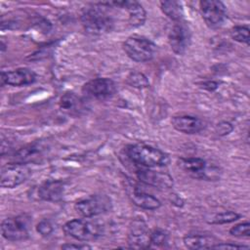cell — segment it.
<instances>
[{
  "mask_svg": "<svg viewBox=\"0 0 250 250\" xmlns=\"http://www.w3.org/2000/svg\"><path fill=\"white\" fill-rule=\"evenodd\" d=\"M105 2L86 8L81 15V23L84 30L92 35H103L110 32L114 27V19L108 11Z\"/></svg>",
  "mask_w": 250,
  "mask_h": 250,
  "instance_id": "1",
  "label": "cell"
},
{
  "mask_svg": "<svg viewBox=\"0 0 250 250\" xmlns=\"http://www.w3.org/2000/svg\"><path fill=\"white\" fill-rule=\"evenodd\" d=\"M127 157L136 165L146 168L166 166L170 162L169 155L161 149L145 145H130L125 148Z\"/></svg>",
  "mask_w": 250,
  "mask_h": 250,
  "instance_id": "2",
  "label": "cell"
},
{
  "mask_svg": "<svg viewBox=\"0 0 250 250\" xmlns=\"http://www.w3.org/2000/svg\"><path fill=\"white\" fill-rule=\"evenodd\" d=\"M62 229L66 235H69L76 240L91 241L102 235L104 228L102 225L96 222L82 219H73L66 222L63 225Z\"/></svg>",
  "mask_w": 250,
  "mask_h": 250,
  "instance_id": "3",
  "label": "cell"
},
{
  "mask_svg": "<svg viewBox=\"0 0 250 250\" xmlns=\"http://www.w3.org/2000/svg\"><path fill=\"white\" fill-rule=\"evenodd\" d=\"M157 46L145 37L130 36L123 43V50L133 61L145 62L151 61L156 55Z\"/></svg>",
  "mask_w": 250,
  "mask_h": 250,
  "instance_id": "4",
  "label": "cell"
},
{
  "mask_svg": "<svg viewBox=\"0 0 250 250\" xmlns=\"http://www.w3.org/2000/svg\"><path fill=\"white\" fill-rule=\"evenodd\" d=\"M31 218L27 214H21L3 220L1 232L4 238L10 241L24 240L29 236Z\"/></svg>",
  "mask_w": 250,
  "mask_h": 250,
  "instance_id": "5",
  "label": "cell"
},
{
  "mask_svg": "<svg viewBox=\"0 0 250 250\" xmlns=\"http://www.w3.org/2000/svg\"><path fill=\"white\" fill-rule=\"evenodd\" d=\"M112 208L111 199L105 194H93L78 200L75 205V211L84 218H91L97 215L104 214Z\"/></svg>",
  "mask_w": 250,
  "mask_h": 250,
  "instance_id": "6",
  "label": "cell"
},
{
  "mask_svg": "<svg viewBox=\"0 0 250 250\" xmlns=\"http://www.w3.org/2000/svg\"><path fill=\"white\" fill-rule=\"evenodd\" d=\"M199 9L205 23L210 28L221 27L227 19V10L223 2L218 0H202Z\"/></svg>",
  "mask_w": 250,
  "mask_h": 250,
  "instance_id": "7",
  "label": "cell"
},
{
  "mask_svg": "<svg viewBox=\"0 0 250 250\" xmlns=\"http://www.w3.org/2000/svg\"><path fill=\"white\" fill-rule=\"evenodd\" d=\"M30 175V169L25 163L12 162L2 167L1 170V187L13 188L27 180Z\"/></svg>",
  "mask_w": 250,
  "mask_h": 250,
  "instance_id": "8",
  "label": "cell"
},
{
  "mask_svg": "<svg viewBox=\"0 0 250 250\" xmlns=\"http://www.w3.org/2000/svg\"><path fill=\"white\" fill-rule=\"evenodd\" d=\"M150 230L142 219H134L129 225L127 243L130 248L145 249L150 247Z\"/></svg>",
  "mask_w": 250,
  "mask_h": 250,
  "instance_id": "9",
  "label": "cell"
},
{
  "mask_svg": "<svg viewBox=\"0 0 250 250\" xmlns=\"http://www.w3.org/2000/svg\"><path fill=\"white\" fill-rule=\"evenodd\" d=\"M116 92V84L110 78H95L82 87V93L87 99L103 100L111 97Z\"/></svg>",
  "mask_w": 250,
  "mask_h": 250,
  "instance_id": "10",
  "label": "cell"
},
{
  "mask_svg": "<svg viewBox=\"0 0 250 250\" xmlns=\"http://www.w3.org/2000/svg\"><path fill=\"white\" fill-rule=\"evenodd\" d=\"M191 40V33L188 26L182 21L176 22L168 35L171 49L177 55H183L188 48Z\"/></svg>",
  "mask_w": 250,
  "mask_h": 250,
  "instance_id": "11",
  "label": "cell"
},
{
  "mask_svg": "<svg viewBox=\"0 0 250 250\" xmlns=\"http://www.w3.org/2000/svg\"><path fill=\"white\" fill-rule=\"evenodd\" d=\"M137 178L140 182L162 189L171 188L174 185L173 178L166 172L154 171L148 168H141L136 172Z\"/></svg>",
  "mask_w": 250,
  "mask_h": 250,
  "instance_id": "12",
  "label": "cell"
},
{
  "mask_svg": "<svg viewBox=\"0 0 250 250\" xmlns=\"http://www.w3.org/2000/svg\"><path fill=\"white\" fill-rule=\"evenodd\" d=\"M178 166L186 171L187 173L190 174L194 178L199 179H214V177L211 175H215L216 172H211L207 165V162L200 157H188V158H179L178 159Z\"/></svg>",
  "mask_w": 250,
  "mask_h": 250,
  "instance_id": "13",
  "label": "cell"
},
{
  "mask_svg": "<svg viewBox=\"0 0 250 250\" xmlns=\"http://www.w3.org/2000/svg\"><path fill=\"white\" fill-rule=\"evenodd\" d=\"M36 80V74L29 68H18L11 71H2L1 84L11 86H25L32 84Z\"/></svg>",
  "mask_w": 250,
  "mask_h": 250,
  "instance_id": "14",
  "label": "cell"
},
{
  "mask_svg": "<svg viewBox=\"0 0 250 250\" xmlns=\"http://www.w3.org/2000/svg\"><path fill=\"white\" fill-rule=\"evenodd\" d=\"M128 196L131 201L138 207L146 210H155L161 206V202L152 194L139 189L135 186H128L126 188Z\"/></svg>",
  "mask_w": 250,
  "mask_h": 250,
  "instance_id": "15",
  "label": "cell"
},
{
  "mask_svg": "<svg viewBox=\"0 0 250 250\" xmlns=\"http://www.w3.org/2000/svg\"><path fill=\"white\" fill-rule=\"evenodd\" d=\"M114 5L118 8L125 9L128 12V22L132 27H139L143 25L146 19V14L143 6L133 0H123V1H113Z\"/></svg>",
  "mask_w": 250,
  "mask_h": 250,
  "instance_id": "16",
  "label": "cell"
},
{
  "mask_svg": "<svg viewBox=\"0 0 250 250\" xmlns=\"http://www.w3.org/2000/svg\"><path fill=\"white\" fill-rule=\"evenodd\" d=\"M172 126L179 132L184 134H196L204 128L201 119L191 115H176L171 119Z\"/></svg>",
  "mask_w": 250,
  "mask_h": 250,
  "instance_id": "17",
  "label": "cell"
},
{
  "mask_svg": "<svg viewBox=\"0 0 250 250\" xmlns=\"http://www.w3.org/2000/svg\"><path fill=\"white\" fill-rule=\"evenodd\" d=\"M64 193V184L60 180H48L38 188V197L45 201H60Z\"/></svg>",
  "mask_w": 250,
  "mask_h": 250,
  "instance_id": "18",
  "label": "cell"
},
{
  "mask_svg": "<svg viewBox=\"0 0 250 250\" xmlns=\"http://www.w3.org/2000/svg\"><path fill=\"white\" fill-rule=\"evenodd\" d=\"M85 101L74 93H65L60 100V108L62 112L73 116H79L86 109Z\"/></svg>",
  "mask_w": 250,
  "mask_h": 250,
  "instance_id": "19",
  "label": "cell"
},
{
  "mask_svg": "<svg viewBox=\"0 0 250 250\" xmlns=\"http://www.w3.org/2000/svg\"><path fill=\"white\" fill-rule=\"evenodd\" d=\"M45 148V146L41 142H36L34 144L28 145L19 149L14 154V162H21L26 164L28 162L34 161L41 157Z\"/></svg>",
  "mask_w": 250,
  "mask_h": 250,
  "instance_id": "20",
  "label": "cell"
},
{
  "mask_svg": "<svg viewBox=\"0 0 250 250\" xmlns=\"http://www.w3.org/2000/svg\"><path fill=\"white\" fill-rule=\"evenodd\" d=\"M215 243V237L205 233L189 232L184 236V244L188 249H211Z\"/></svg>",
  "mask_w": 250,
  "mask_h": 250,
  "instance_id": "21",
  "label": "cell"
},
{
  "mask_svg": "<svg viewBox=\"0 0 250 250\" xmlns=\"http://www.w3.org/2000/svg\"><path fill=\"white\" fill-rule=\"evenodd\" d=\"M161 11L172 21H181L184 16L182 3L175 0H166L160 2Z\"/></svg>",
  "mask_w": 250,
  "mask_h": 250,
  "instance_id": "22",
  "label": "cell"
},
{
  "mask_svg": "<svg viewBox=\"0 0 250 250\" xmlns=\"http://www.w3.org/2000/svg\"><path fill=\"white\" fill-rule=\"evenodd\" d=\"M127 82L130 86L138 89H144L149 86L146 76L139 71H132L127 77Z\"/></svg>",
  "mask_w": 250,
  "mask_h": 250,
  "instance_id": "23",
  "label": "cell"
},
{
  "mask_svg": "<svg viewBox=\"0 0 250 250\" xmlns=\"http://www.w3.org/2000/svg\"><path fill=\"white\" fill-rule=\"evenodd\" d=\"M239 214H237L236 212L233 211H225L222 213H218L216 215H214L211 219V221H209V223L211 224H216V225H222V224H229V223H232L236 220L239 219Z\"/></svg>",
  "mask_w": 250,
  "mask_h": 250,
  "instance_id": "24",
  "label": "cell"
},
{
  "mask_svg": "<svg viewBox=\"0 0 250 250\" xmlns=\"http://www.w3.org/2000/svg\"><path fill=\"white\" fill-rule=\"evenodd\" d=\"M230 36L239 43L249 44V28L247 26L237 25L230 29Z\"/></svg>",
  "mask_w": 250,
  "mask_h": 250,
  "instance_id": "25",
  "label": "cell"
},
{
  "mask_svg": "<svg viewBox=\"0 0 250 250\" xmlns=\"http://www.w3.org/2000/svg\"><path fill=\"white\" fill-rule=\"evenodd\" d=\"M169 235L168 233L160 229H154L150 234V246L161 247L167 244Z\"/></svg>",
  "mask_w": 250,
  "mask_h": 250,
  "instance_id": "26",
  "label": "cell"
},
{
  "mask_svg": "<svg viewBox=\"0 0 250 250\" xmlns=\"http://www.w3.org/2000/svg\"><path fill=\"white\" fill-rule=\"evenodd\" d=\"M229 233L237 237H248L250 235V224L248 222L238 224L229 229Z\"/></svg>",
  "mask_w": 250,
  "mask_h": 250,
  "instance_id": "27",
  "label": "cell"
},
{
  "mask_svg": "<svg viewBox=\"0 0 250 250\" xmlns=\"http://www.w3.org/2000/svg\"><path fill=\"white\" fill-rule=\"evenodd\" d=\"M53 225L48 219H43L41 220L37 226H36V230L42 235V236H48L53 232Z\"/></svg>",
  "mask_w": 250,
  "mask_h": 250,
  "instance_id": "28",
  "label": "cell"
},
{
  "mask_svg": "<svg viewBox=\"0 0 250 250\" xmlns=\"http://www.w3.org/2000/svg\"><path fill=\"white\" fill-rule=\"evenodd\" d=\"M233 127L230 123L227 122V121H223L220 122L217 127H216V132L218 133V135L220 136H226L228 134H229L232 131Z\"/></svg>",
  "mask_w": 250,
  "mask_h": 250,
  "instance_id": "29",
  "label": "cell"
},
{
  "mask_svg": "<svg viewBox=\"0 0 250 250\" xmlns=\"http://www.w3.org/2000/svg\"><path fill=\"white\" fill-rule=\"evenodd\" d=\"M247 245H239L235 243H215L211 249H248Z\"/></svg>",
  "mask_w": 250,
  "mask_h": 250,
  "instance_id": "30",
  "label": "cell"
},
{
  "mask_svg": "<svg viewBox=\"0 0 250 250\" xmlns=\"http://www.w3.org/2000/svg\"><path fill=\"white\" fill-rule=\"evenodd\" d=\"M62 249L65 250H72V249H91L92 247L88 244H75V243H65L61 246Z\"/></svg>",
  "mask_w": 250,
  "mask_h": 250,
  "instance_id": "31",
  "label": "cell"
},
{
  "mask_svg": "<svg viewBox=\"0 0 250 250\" xmlns=\"http://www.w3.org/2000/svg\"><path fill=\"white\" fill-rule=\"evenodd\" d=\"M201 87L208 91H214L218 88V83L215 81H206L201 84Z\"/></svg>",
  "mask_w": 250,
  "mask_h": 250,
  "instance_id": "32",
  "label": "cell"
}]
</instances>
